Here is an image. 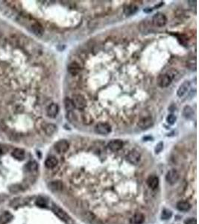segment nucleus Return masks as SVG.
<instances>
[{"label":"nucleus","instance_id":"nucleus-14","mask_svg":"<svg viewBox=\"0 0 199 224\" xmlns=\"http://www.w3.org/2000/svg\"><path fill=\"white\" fill-rule=\"evenodd\" d=\"M31 29L32 32L37 36H42L44 33V29L42 25L38 23H34L31 25Z\"/></svg>","mask_w":199,"mask_h":224},{"label":"nucleus","instance_id":"nucleus-23","mask_svg":"<svg viewBox=\"0 0 199 224\" xmlns=\"http://www.w3.org/2000/svg\"><path fill=\"white\" fill-rule=\"evenodd\" d=\"M194 111H193L192 108L190 107V105H187L184 107L183 110V115L186 119H191L193 117Z\"/></svg>","mask_w":199,"mask_h":224},{"label":"nucleus","instance_id":"nucleus-17","mask_svg":"<svg viewBox=\"0 0 199 224\" xmlns=\"http://www.w3.org/2000/svg\"><path fill=\"white\" fill-rule=\"evenodd\" d=\"M147 185L150 188L156 189L159 185V179L156 176H150L147 179Z\"/></svg>","mask_w":199,"mask_h":224},{"label":"nucleus","instance_id":"nucleus-6","mask_svg":"<svg viewBox=\"0 0 199 224\" xmlns=\"http://www.w3.org/2000/svg\"><path fill=\"white\" fill-rule=\"evenodd\" d=\"M69 148V143L66 140H61L55 144V149L58 153H66Z\"/></svg>","mask_w":199,"mask_h":224},{"label":"nucleus","instance_id":"nucleus-15","mask_svg":"<svg viewBox=\"0 0 199 224\" xmlns=\"http://www.w3.org/2000/svg\"><path fill=\"white\" fill-rule=\"evenodd\" d=\"M48 187L51 190L54 191H60L64 188V184L61 181H53L48 184Z\"/></svg>","mask_w":199,"mask_h":224},{"label":"nucleus","instance_id":"nucleus-3","mask_svg":"<svg viewBox=\"0 0 199 224\" xmlns=\"http://www.w3.org/2000/svg\"><path fill=\"white\" fill-rule=\"evenodd\" d=\"M72 102L73 103L74 108L78 109V110H83L87 106V101H86L85 98L80 94L74 95L72 99Z\"/></svg>","mask_w":199,"mask_h":224},{"label":"nucleus","instance_id":"nucleus-29","mask_svg":"<svg viewBox=\"0 0 199 224\" xmlns=\"http://www.w3.org/2000/svg\"><path fill=\"white\" fill-rule=\"evenodd\" d=\"M35 203H36V205H38V206H39V207H41V208H45L47 205L46 200V199L43 197L38 198V199H37V200H36Z\"/></svg>","mask_w":199,"mask_h":224},{"label":"nucleus","instance_id":"nucleus-34","mask_svg":"<svg viewBox=\"0 0 199 224\" xmlns=\"http://www.w3.org/2000/svg\"><path fill=\"white\" fill-rule=\"evenodd\" d=\"M185 224H197V220L195 218H190L186 220Z\"/></svg>","mask_w":199,"mask_h":224},{"label":"nucleus","instance_id":"nucleus-16","mask_svg":"<svg viewBox=\"0 0 199 224\" xmlns=\"http://www.w3.org/2000/svg\"><path fill=\"white\" fill-rule=\"evenodd\" d=\"M58 164V160L57 159L56 157L55 156H49L46 159L45 161V166L48 169H52V168L55 167L57 164Z\"/></svg>","mask_w":199,"mask_h":224},{"label":"nucleus","instance_id":"nucleus-36","mask_svg":"<svg viewBox=\"0 0 199 224\" xmlns=\"http://www.w3.org/2000/svg\"><path fill=\"white\" fill-rule=\"evenodd\" d=\"M0 201H1V198H0Z\"/></svg>","mask_w":199,"mask_h":224},{"label":"nucleus","instance_id":"nucleus-30","mask_svg":"<svg viewBox=\"0 0 199 224\" xmlns=\"http://www.w3.org/2000/svg\"><path fill=\"white\" fill-rule=\"evenodd\" d=\"M172 215V213L171 211L168 210V209H164L162 212L161 217L163 220H169L171 218Z\"/></svg>","mask_w":199,"mask_h":224},{"label":"nucleus","instance_id":"nucleus-10","mask_svg":"<svg viewBox=\"0 0 199 224\" xmlns=\"http://www.w3.org/2000/svg\"><path fill=\"white\" fill-rule=\"evenodd\" d=\"M108 148L111 149V151L113 152H117L119 151V149H121L123 146V142L121 140H112L108 143L107 145Z\"/></svg>","mask_w":199,"mask_h":224},{"label":"nucleus","instance_id":"nucleus-35","mask_svg":"<svg viewBox=\"0 0 199 224\" xmlns=\"http://www.w3.org/2000/svg\"><path fill=\"white\" fill-rule=\"evenodd\" d=\"M3 153V149H2V147L1 146H0V155L2 154V153Z\"/></svg>","mask_w":199,"mask_h":224},{"label":"nucleus","instance_id":"nucleus-19","mask_svg":"<svg viewBox=\"0 0 199 224\" xmlns=\"http://www.w3.org/2000/svg\"><path fill=\"white\" fill-rule=\"evenodd\" d=\"M145 217L142 213L137 212L133 216V217L131 219V223L132 224H142L144 222Z\"/></svg>","mask_w":199,"mask_h":224},{"label":"nucleus","instance_id":"nucleus-31","mask_svg":"<svg viewBox=\"0 0 199 224\" xmlns=\"http://www.w3.org/2000/svg\"><path fill=\"white\" fill-rule=\"evenodd\" d=\"M176 120H177V117H176L175 115H174V114H169L168 117H167L166 118V122L169 125H174V123L176 122Z\"/></svg>","mask_w":199,"mask_h":224},{"label":"nucleus","instance_id":"nucleus-8","mask_svg":"<svg viewBox=\"0 0 199 224\" xmlns=\"http://www.w3.org/2000/svg\"><path fill=\"white\" fill-rule=\"evenodd\" d=\"M166 179L170 185H174L178 181L179 173L176 170H171L167 173Z\"/></svg>","mask_w":199,"mask_h":224},{"label":"nucleus","instance_id":"nucleus-5","mask_svg":"<svg viewBox=\"0 0 199 224\" xmlns=\"http://www.w3.org/2000/svg\"><path fill=\"white\" fill-rule=\"evenodd\" d=\"M96 133L101 135H106L111 132V126L108 123H99L95 126Z\"/></svg>","mask_w":199,"mask_h":224},{"label":"nucleus","instance_id":"nucleus-12","mask_svg":"<svg viewBox=\"0 0 199 224\" xmlns=\"http://www.w3.org/2000/svg\"><path fill=\"white\" fill-rule=\"evenodd\" d=\"M59 112V106L58 104L52 103L49 105L47 108V115L51 118H55Z\"/></svg>","mask_w":199,"mask_h":224},{"label":"nucleus","instance_id":"nucleus-9","mask_svg":"<svg viewBox=\"0 0 199 224\" xmlns=\"http://www.w3.org/2000/svg\"><path fill=\"white\" fill-rule=\"evenodd\" d=\"M190 87V83L189 81H185L179 86L177 90V95L179 97H182L188 92Z\"/></svg>","mask_w":199,"mask_h":224},{"label":"nucleus","instance_id":"nucleus-4","mask_svg":"<svg viewBox=\"0 0 199 224\" xmlns=\"http://www.w3.org/2000/svg\"><path fill=\"white\" fill-rule=\"evenodd\" d=\"M167 22V18L163 13L158 12L154 14L152 17V23L155 26L163 27L166 25Z\"/></svg>","mask_w":199,"mask_h":224},{"label":"nucleus","instance_id":"nucleus-18","mask_svg":"<svg viewBox=\"0 0 199 224\" xmlns=\"http://www.w3.org/2000/svg\"><path fill=\"white\" fill-rule=\"evenodd\" d=\"M191 208V205L187 201H179L177 203V209L180 212H187Z\"/></svg>","mask_w":199,"mask_h":224},{"label":"nucleus","instance_id":"nucleus-13","mask_svg":"<svg viewBox=\"0 0 199 224\" xmlns=\"http://www.w3.org/2000/svg\"><path fill=\"white\" fill-rule=\"evenodd\" d=\"M11 156L17 160L22 161L25 159V153L24 151V149H20V148H16L13 150L12 153H11Z\"/></svg>","mask_w":199,"mask_h":224},{"label":"nucleus","instance_id":"nucleus-33","mask_svg":"<svg viewBox=\"0 0 199 224\" xmlns=\"http://www.w3.org/2000/svg\"><path fill=\"white\" fill-rule=\"evenodd\" d=\"M83 119H84V122L85 123H87V124H90L91 122L93 121V118L91 116L88 115V114H84V116H83Z\"/></svg>","mask_w":199,"mask_h":224},{"label":"nucleus","instance_id":"nucleus-25","mask_svg":"<svg viewBox=\"0 0 199 224\" xmlns=\"http://www.w3.org/2000/svg\"><path fill=\"white\" fill-rule=\"evenodd\" d=\"M137 7L135 6V5H128V6H127L125 8H124V12L126 15L130 16V15H132V14H135V13L137 12Z\"/></svg>","mask_w":199,"mask_h":224},{"label":"nucleus","instance_id":"nucleus-20","mask_svg":"<svg viewBox=\"0 0 199 224\" xmlns=\"http://www.w3.org/2000/svg\"><path fill=\"white\" fill-rule=\"evenodd\" d=\"M68 70L72 75L76 76L81 70V67L76 62H72L68 66Z\"/></svg>","mask_w":199,"mask_h":224},{"label":"nucleus","instance_id":"nucleus-26","mask_svg":"<svg viewBox=\"0 0 199 224\" xmlns=\"http://www.w3.org/2000/svg\"><path fill=\"white\" fill-rule=\"evenodd\" d=\"M8 189H9L10 192H11V193H18V192L23 190L22 187L20 185H18V184L11 185V186H9Z\"/></svg>","mask_w":199,"mask_h":224},{"label":"nucleus","instance_id":"nucleus-2","mask_svg":"<svg viewBox=\"0 0 199 224\" xmlns=\"http://www.w3.org/2000/svg\"><path fill=\"white\" fill-rule=\"evenodd\" d=\"M174 75L172 74L171 73H166V74L161 75L158 79V85L161 87H167L171 84L173 78H174Z\"/></svg>","mask_w":199,"mask_h":224},{"label":"nucleus","instance_id":"nucleus-24","mask_svg":"<svg viewBox=\"0 0 199 224\" xmlns=\"http://www.w3.org/2000/svg\"><path fill=\"white\" fill-rule=\"evenodd\" d=\"M25 169L28 172H35L38 169V164L36 161H29L25 166Z\"/></svg>","mask_w":199,"mask_h":224},{"label":"nucleus","instance_id":"nucleus-22","mask_svg":"<svg viewBox=\"0 0 199 224\" xmlns=\"http://www.w3.org/2000/svg\"><path fill=\"white\" fill-rule=\"evenodd\" d=\"M12 215L8 212H4L0 215V224H7L12 220Z\"/></svg>","mask_w":199,"mask_h":224},{"label":"nucleus","instance_id":"nucleus-11","mask_svg":"<svg viewBox=\"0 0 199 224\" xmlns=\"http://www.w3.org/2000/svg\"><path fill=\"white\" fill-rule=\"evenodd\" d=\"M52 210H53V212H54V213H55V215L58 217H60L64 221L67 222V221L69 220V217L68 215H67V214L66 213L64 210H62L61 208L58 207V206H56V205H54V206L52 207Z\"/></svg>","mask_w":199,"mask_h":224},{"label":"nucleus","instance_id":"nucleus-32","mask_svg":"<svg viewBox=\"0 0 199 224\" xmlns=\"http://www.w3.org/2000/svg\"><path fill=\"white\" fill-rule=\"evenodd\" d=\"M164 149V143L163 142H160V143H157L155 146V149H154V151H155L156 154H158L160 152L163 150Z\"/></svg>","mask_w":199,"mask_h":224},{"label":"nucleus","instance_id":"nucleus-1","mask_svg":"<svg viewBox=\"0 0 199 224\" xmlns=\"http://www.w3.org/2000/svg\"><path fill=\"white\" fill-rule=\"evenodd\" d=\"M153 125V119L150 114H145L139 118L138 126L143 129H147Z\"/></svg>","mask_w":199,"mask_h":224},{"label":"nucleus","instance_id":"nucleus-28","mask_svg":"<svg viewBox=\"0 0 199 224\" xmlns=\"http://www.w3.org/2000/svg\"><path fill=\"white\" fill-rule=\"evenodd\" d=\"M64 104H65V108L67 111H71L74 108L73 103L72 102V100L69 98H66L64 100Z\"/></svg>","mask_w":199,"mask_h":224},{"label":"nucleus","instance_id":"nucleus-7","mask_svg":"<svg viewBox=\"0 0 199 224\" xmlns=\"http://www.w3.org/2000/svg\"><path fill=\"white\" fill-rule=\"evenodd\" d=\"M140 159H141V156L136 150H132L127 156V160L132 164H137L140 161Z\"/></svg>","mask_w":199,"mask_h":224},{"label":"nucleus","instance_id":"nucleus-21","mask_svg":"<svg viewBox=\"0 0 199 224\" xmlns=\"http://www.w3.org/2000/svg\"><path fill=\"white\" fill-rule=\"evenodd\" d=\"M43 130L47 135H51L57 131V126L52 123H48L44 126Z\"/></svg>","mask_w":199,"mask_h":224},{"label":"nucleus","instance_id":"nucleus-27","mask_svg":"<svg viewBox=\"0 0 199 224\" xmlns=\"http://www.w3.org/2000/svg\"><path fill=\"white\" fill-rule=\"evenodd\" d=\"M87 219L90 221V223H92L93 224H101V221L98 219H97L96 217L92 213H87L86 215Z\"/></svg>","mask_w":199,"mask_h":224}]
</instances>
